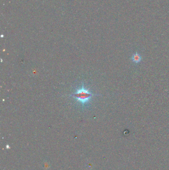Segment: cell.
Segmentation results:
<instances>
[{
	"instance_id": "obj_1",
	"label": "cell",
	"mask_w": 169,
	"mask_h": 170,
	"mask_svg": "<svg viewBox=\"0 0 169 170\" xmlns=\"http://www.w3.org/2000/svg\"><path fill=\"white\" fill-rule=\"evenodd\" d=\"M93 95L92 93L90 92L83 85L81 88L77 89L76 92L71 96L83 104H84L89 102Z\"/></svg>"
},
{
	"instance_id": "obj_2",
	"label": "cell",
	"mask_w": 169,
	"mask_h": 170,
	"mask_svg": "<svg viewBox=\"0 0 169 170\" xmlns=\"http://www.w3.org/2000/svg\"><path fill=\"white\" fill-rule=\"evenodd\" d=\"M142 57L138 53H134L131 57V60L133 62L138 64L141 61Z\"/></svg>"
}]
</instances>
